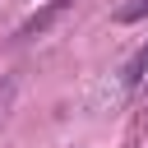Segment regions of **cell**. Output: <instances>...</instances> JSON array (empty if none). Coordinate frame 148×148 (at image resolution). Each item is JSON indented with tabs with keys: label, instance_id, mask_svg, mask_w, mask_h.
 Instances as JSON below:
<instances>
[{
	"label": "cell",
	"instance_id": "2",
	"mask_svg": "<svg viewBox=\"0 0 148 148\" xmlns=\"http://www.w3.org/2000/svg\"><path fill=\"white\" fill-rule=\"evenodd\" d=\"M143 14H148V0H125V5L116 9L120 23H134V18H143Z\"/></svg>",
	"mask_w": 148,
	"mask_h": 148
},
{
	"label": "cell",
	"instance_id": "1",
	"mask_svg": "<svg viewBox=\"0 0 148 148\" xmlns=\"http://www.w3.org/2000/svg\"><path fill=\"white\" fill-rule=\"evenodd\" d=\"M125 83H130V92H148V42H143V46H139V56L130 60Z\"/></svg>",
	"mask_w": 148,
	"mask_h": 148
}]
</instances>
